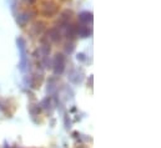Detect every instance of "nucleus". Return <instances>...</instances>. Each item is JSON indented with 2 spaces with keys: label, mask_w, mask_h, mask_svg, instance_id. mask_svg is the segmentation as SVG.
Instances as JSON below:
<instances>
[{
  "label": "nucleus",
  "mask_w": 161,
  "mask_h": 148,
  "mask_svg": "<svg viewBox=\"0 0 161 148\" xmlns=\"http://www.w3.org/2000/svg\"><path fill=\"white\" fill-rule=\"evenodd\" d=\"M66 35L69 39H74L76 35V25L74 24H66Z\"/></svg>",
  "instance_id": "1a4fd4ad"
},
{
  "label": "nucleus",
  "mask_w": 161,
  "mask_h": 148,
  "mask_svg": "<svg viewBox=\"0 0 161 148\" xmlns=\"http://www.w3.org/2000/svg\"><path fill=\"white\" fill-rule=\"evenodd\" d=\"M15 15H16V23H18V25L21 26V28H25V25L36 15V11L35 10H26V11L15 14Z\"/></svg>",
  "instance_id": "f03ea898"
},
{
  "label": "nucleus",
  "mask_w": 161,
  "mask_h": 148,
  "mask_svg": "<svg viewBox=\"0 0 161 148\" xmlns=\"http://www.w3.org/2000/svg\"><path fill=\"white\" fill-rule=\"evenodd\" d=\"M24 1H25V3H28L29 5H33V4H35L38 0H24Z\"/></svg>",
  "instance_id": "9b49d317"
},
{
  "label": "nucleus",
  "mask_w": 161,
  "mask_h": 148,
  "mask_svg": "<svg viewBox=\"0 0 161 148\" xmlns=\"http://www.w3.org/2000/svg\"><path fill=\"white\" fill-rule=\"evenodd\" d=\"M47 35H49V39H51L53 41H59V40L61 39V33H60L59 28H53V29H50L49 33H47Z\"/></svg>",
  "instance_id": "423d86ee"
},
{
  "label": "nucleus",
  "mask_w": 161,
  "mask_h": 148,
  "mask_svg": "<svg viewBox=\"0 0 161 148\" xmlns=\"http://www.w3.org/2000/svg\"><path fill=\"white\" fill-rule=\"evenodd\" d=\"M65 50H66V52L71 54V52L74 51V44H73V42H68V44H66V47H65Z\"/></svg>",
  "instance_id": "9d476101"
},
{
  "label": "nucleus",
  "mask_w": 161,
  "mask_h": 148,
  "mask_svg": "<svg viewBox=\"0 0 161 148\" xmlns=\"http://www.w3.org/2000/svg\"><path fill=\"white\" fill-rule=\"evenodd\" d=\"M71 18H73V11L69 10V9H66V10H64V11L60 14L59 21H60L61 25H66V24H69V21L71 20Z\"/></svg>",
  "instance_id": "20e7f679"
},
{
  "label": "nucleus",
  "mask_w": 161,
  "mask_h": 148,
  "mask_svg": "<svg viewBox=\"0 0 161 148\" xmlns=\"http://www.w3.org/2000/svg\"><path fill=\"white\" fill-rule=\"evenodd\" d=\"M61 1H68V0H61Z\"/></svg>",
  "instance_id": "ddd939ff"
},
{
  "label": "nucleus",
  "mask_w": 161,
  "mask_h": 148,
  "mask_svg": "<svg viewBox=\"0 0 161 148\" xmlns=\"http://www.w3.org/2000/svg\"><path fill=\"white\" fill-rule=\"evenodd\" d=\"M59 10L60 6L55 0H42L40 3L39 13L44 18H53L59 13Z\"/></svg>",
  "instance_id": "f257e3e1"
},
{
  "label": "nucleus",
  "mask_w": 161,
  "mask_h": 148,
  "mask_svg": "<svg viewBox=\"0 0 161 148\" xmlns=\"http://www.w3.org/2000/svg\"><path fill=\"white\" fill-rule=\"evenodd\" d=\"M90 34V30L87 26H85V24H80L79 26H76V35L80 37H87Z\"/></svg>",
  "instance_id": "0eeeda50"
},
{
  "label": "nucleus",
  "mask_w": 161,
  "mask_h": 148,
  "mask_svg": "<svg viewBox=\"0 0 161 148\" xmlns=\"http://www.w3.org/2000/svg\"><path fill=\"white\" fill-rule=\"evenodd\" d=\"M78 60L84 61V60H85V55H84V54H79V55H78Z\"/></svg>",
  "instance_id": "f8f14e48"
},
{
  "label": "nucleus",
  "mask_w": 161,
  "mask_h": 148,
  "mask_svg": "<svg viewBox=\"0 0 161 148\" xmlns=\"http://www.w3.org/2000/svg\"><path fill=\"white\" fill-rule=\"evenodd\" d=\"M79 21L81 24H87L92 21V13L91 11H82L79 14Z\"/></svg>",
  "instance_id": "39448f33"
},
{
  "label": "nucleus",
  "mask_w": 161,
  "mask_h": 148,
  "mask_svg": "<svg viewBox=\"0 0 161 148\" xmlns=\"http://www.w3.org/2000/svg\"><path fill=\"white\" fill-rule=\"evenodd\" d=\"M31 28H33V33H34L35 35H40L41 33L45 30V23H42V21H36Z\"/></svg>",
  "instance_id": "6e6552de"
},
{
  "label": "nucleus",
  "mask_w": 161,
  "mask_h": 148,
  "mask_svg": "<svg viewBox=\"0 0 161 148\" xmlns=\"http://www.w3.org/2000/svg\"><path fill=\"white\" fill-rule=\"evenodd\" d=\"M54 66H55L56 74H61L63 72L64 66H65V57H64V55H61V54L56 55V57L54 60Z\"/></svg>",
  "instance_id": "7ed1b4c3"
}]
</instances>
